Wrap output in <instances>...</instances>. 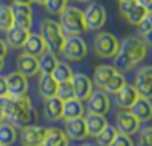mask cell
Returning <instances> with one entry per match:
<instances>
[{"label": "cell", "instance_id": "6da1fadb", "mask_svg": "<svg viewBox=\"0 0 152 146\" xmlns=\"http://www.w3.org/2000/svg\"><path fill=\"white\" fill-rule=\"evenodd\" d=\"M0 104L5 112V119H8V122L14 127H27L37 118L31 100L27 94L20 97L8 96L5 99H0Z\"/></svg>", "mask_w": 152, "mask_h": 146}, {"label": "cell", "instance_id": "7a4b0ae2", "mask_svg": "<svg viewBox=\"0 0 152 146\" xmlns=\"http://www.w3.org/2000/svg\"><path fill=\"white\" fill-rule=\"evenodd\" d=\"M148 54V45L142 40V37L128 36L119 43V51L113 57V67L119 72H128L136 64L145 60Z\"/></svg>", "mask_w": 152, "mask_h": 146}, {"label": "cell", "instance_id": "3957f363", "mask_svg": "<svg viewBox=\"0 0 152 146\" xmlns=\"http://www.w3.org/2000/svg\"><path fill=\"white\" fill-rule=\"evenodd\" d=\"M60 27L67 36H81L87 31L84 12L75 6H67L60 14Z\"/></svg>", "mask_w": 152, "mask_h": 146}, {"label": "cell", "instance_id": "277c9868", "mask_svg": "<svg viewBox=\"0 0 152 146\" xmlns=\"http://www.w3.org/2000/svg\"><path fill=\"white\" fill-rule=\"evenodd\" d=\"M40 36H42L45 45H46L48 52H52V54L61 52L66 36H64L58 21H54L51 18L43 20V23L40 26Z\"/></svg>", "mask_w": 152, "mask_h": 146}, {"label": "cell", "instance_id": "5b68a950", "mask_svg": "<svg viewBox=\"0 0 152 146\" xmlns=\"http://www.w3.org/2000/svg\"><path fill=\"white\" fill-rule=\"evenodd\" d=\"M119 40L107 31H102L94 39V52L100 58H113L119 51Z\"/></svg>", "mask_w": 152, "mask_h": 146}, {"label": "cell", "instance_id": "8992f818", "mask_svg": "<svg viewBox=\"0 0 152 146\" xmlns=\"http://www.w3.org/2000/svg\"><path fill=\"white\" fill-rule=\"evenodd\" d=\"M61 52L70 61H81L87 57L88 48L81 36H67L61 48Z\"/></svg>", "mask_w": 152, "mask_h": 146}, {"label": "cell", "instance_id": "52a82bcc", "mask_svg": "<svg viewBox=\"0 0 152 146\" xmlns=\"http://www.w3.org/2000/svg\"><path fill=\"white\" fill-rule=\"evenodd\" d=\"M84 18H85V26L87 30H100L106 24V9L100 3H91L85 11H84Z\"/></svg>", "mask_w": 152, "mask_h": 146}, {"label": "cell", "instance_id": "ba28073f", "mask_svg": "<svg viewBox=\"0 0 152 146\" xmlns=\"http://www.w3.org/2000/svg\"><path fill=\"white\" fill-rule=\"evenodd\" d=\"M48 128L42 125H27L23 127L20 139L21 146H43Z\"/></svg>", "mask_w": 152, "mask_h": 146}, {"label": "cell", "instance_id": "9c48e42d", "mask_svg": "<svg viewBox=\"0 0 152 146\" xmlns=\"http://www.w3.org/2000/svg\"><path fill=\"white\" fill-rule=\"evenodd\" d=\"M70 85H72L75 99H78L81 101L88 100V97L93 94V81L84 73H75L70 81Z\"/></svg>", "mask_w": 152, "mask_h": 146}, {"label": "cell", "instance_id": "30bf717a", "mask_svg": "<svg viewBox=\"0 0 152 146\" xmlns=\"http://www.w3.org/2000/svg\"><path fill=\"white\" fill-rule=\"evenodd\" d=\"M6 81V87H8V96L9 97H20V96H26L27 90H28V81L27 78L17 72L9 73L8 76H5Z\"/></svg>", "mask_w": 152, "mask_h": 146}, {"label": "cell", "instance_id": "8fae6325", "mask_svg": "<svg viewBox=\"0 0 152 146\" xmlns=\"http://www.w3.org/2000/svg\"><path fill=\"white\" fill-rule=\"evenodd\" d=\"M140 121L130 112V110H122L116 115V130L121 134L125 136H133L139 131L140 128Z\"/></svg>", "mask_w": 152, "mask_h": 146}, {"label": "cell", "instance_id": "7c38bea8", "mask_svg": "<svg viewBox=\"0 0 152 146\" xmlns=\"http://www.w3.org/2000/svg\"><path fill=\"white\" fill-rule=\"evenodd\" d=\"M87 101H88V104H87L88 113L106 116V113L110 109V100L104 91H93V94L88 97Z\"/></svg>", "mask_w": 152, "mask_h": 146}, {"label": "cell", "instance_id": "4fadbf2b", "mask_svg": "<svg viewBox=\"0 0 152 146\" xmlns=\"http://www.w3.org/2000/svg\"><path fill=\"white\" fill-rule=\"evenodd\" d=\"M11 9H12V17H14V26L30 31L31 24H33V12H31V8H30L28 5L14 3V5L11 6Z\"/></svg>", "mask_w": 152, "mask_h": 146}, {"label": "cell", "instance_id": "5bb4252c", "mask_svg": "<svg viewBox=\"0 0 152 146\" xmlns=\"http://www.w3.org/2000/svg\"><path fill=\"white\" fill-rule=\"evenodd\" d=\"M17 69L26 78L34 76L39 73V60H37V57L23 52L17 57Z\"/></svg>", "mask_w": 152, "mask_h": 146}, {"label": "cell", "instance_id": "9a60e30c", "mask_svg": "<svg viewBox=\"0 0 152 146\" xmlns=\"http://www.w3.org/2000/svg\"><path fill=\"white\" fill-rule=\"evenodd\" d=\"M64 128H66L64 133H66L67 139H72V140H82L88 136V130H87V124H85L84 116L66 121Z\"/></svg>", "mask_w": 152, "mask_h": 146}, {"label": "cell", "instance_id": "2e32d148", "mask_svg": "<svg viewBox=\"0 0 152 146\" xmlns=\"http://www.w3.org/2000/svg\"><path fill=\"white\" fill-rule=\"evenodd\" d=\"M115 96H116V104L122 110H130V107L139 99V94H137L134 85H128V84H125Z\"/></svg>", "mask_w": 152, "mask_h": 146}, {"label": "cell", "instance_id": "e0dca14e", "mask_svg": "<svg viewBox=\"0 0 152 146\" xmlns=\"http://www.w3.org/2000/svg\"><path fill=\"white\" fill-rule=\"evenodd\" d=\"M130 112L140 121V122H148L152 119V101L148 99L139 97L136 103L130 107Z\"/></svg>", "mask_w": 152, "mask_h": 146}, {"label": "cell", "instance_id": "ac0fdd59", "mask_svg": "<svg viewBox=\"0 0 152 146\" xmlns=\"http://www.w3.org/2000/svg\"><path fill=\"white\" fill-rule=\"evenodd\" d=\"M24 52L28 54V55H33V57H40L43 52H46V45L42 39L40 34H36V33H30L24 46H23Z\"/></svg>", "mask_w": 152, "mask_h": 146}, {"label": "cell", "instance_id": "d6986e66", "mask_svg": "<svg viewBox=\"0 0 152 146\" xmlns=\"http://www.w3.org/2000/svg\"><path fill=\"white\" fill-rule=\"evenodd\" d=\"M85 107L82 104L81 100L78 99H70L67 101H63V115L61 118H64L66 121L69 119H75V118H81L84 116Z\"/></svg>", "mask_w": 152, "mask_h": 146}, {"label": "cell", "instance_id": "ffe728a7", "mask_svg": "<svg viewBox=\"0 0 152 146\" xmlns=\"http://www.w3.org/2000/svg\"><path fill=\"white\" fill-rule=\"evenodd\" d=\"M43 113H45L46 119H49V121H58L61 118V115H63V101L57 96L49 97V99H45Z\"/></svg>", "mask_w": 152, "mask_h": 146}, {"label": "cell", "instance_id": "44dd1931", "mask_svg": "<svg viewBox=\"0 0 152 146\" xmlns=\"http://www.w3.org/2000/svg\"><path fill=\"white\" fill-rule=\"evenodd\" d=\"M28 34H30L28 30H24V28L14 26L9 31H6V43L11 48H23Z\"/></svg>", "mask_w": 152, "mask_h": 146}, {"label": "cell", "instance_id": "7402d4cb", "mask_svg": "<svg viewBox=\"0 0 152 146\" xmlns=\"http://www.w3.org/2000/svg\"><path fill=\"white\" fill-rule=\"evenodd\" d=\"M57 88H58V82L51 75H40L39 84H37V90H39V94L43 99L54 97L57 94Z\"/></svg>", "mask_w": 152, "mask_h": 146}, {"label": "cell", "instance_id": "603a6c76", "mask_svg": "<svg viewBox=\"0 0 152 146\" xmlns=\"http://www.w3.org/2000/svg\"><path fill=\"white\" fill-rule=\"evenodd\" d=\"M84 119H85V124H87L88 136H97V134L107 125V119H106V116H103V115L88 113Z\"/></svg>", "mask_w": 152, "mask_h": 146}, {"label": "cell", "instance_id": "cb8c5ba5", "mask_svg": "<svg viewBox=\"0 0 152 146\" xmlns=\"http://www.w3.org/2000/svg\"><path fill=\"white\" fill-rule=\"evenodd\" d=\"M43 146H69V139L64 131L52 127V128H48Z\"/></svg>", "mask_w": 152, "mask_h": 146}, {"label": "cell", "instance_id": "d4e9b609", "mask_svg": "<svg viewBox=\"0 0 152 146\" xmlns=\"http://www.w3.org/2000/svg\"><path fill=\"white\" fill-rule=\"evenodd\" d=\"M118 70L113 67V66H106V64H102L99 67H96L94 70V84L99 87V88H103V85L113 76L116 75Z\"/></svg>", "mask_w": 152, "mask_h": 146}, {"label": "cell", "instance_id": "484cf974", "mask_svg": "<svg viewBox=\"0 0 152 146\" xmlns=\"http://www.w3.org/2000/svg\"><path fill=\"white\" fill-rule=\"evenodd\" d=\"M73 70H72V67L67 64V63H61V61H58V64L55 66V69H54V72L51 73V76L58 82V84H66V82H70L72 81V78H73Z\"/></svg>", "mask_w": 152, "mask_h": 146}, {"label": "cell", "instance_id": "4316f807", "mask_svg": "<svg viewBox=\"0 0 152 146\" xmlns=\"http://www.w3.org/2000/svg\"><path fill=\"white\" fill-rule=\"evenodd\" d=\"M39 72L40 75H51V73L54 72L55 66L58 64V60L55 57V54L52 52H43L39 58Z\"/></svg>", "mask_w": 152, "mask_h": 146}, {"label": "cell", "instance_id": "83f0119b", "mask_svg": "<svg viewBox=\"0 0 152 146\" xmlns=\"http://www.w3.org/2000/svg\"><path fill=\"white\" fill-rule=\"evenodd\" d=\"M17 130L9 122H0V145L11 146L17 140Z\"/></svg>", "mask_w": 152, "mask_h": 146}, {"label": "cell", "instance_id": "f1b7e54d", "mask_svg": "<svg viewBox=\"0 0 152 146\" xmlns=\"http://www.w3.org/2000/svg\"><path fill=\"white\" fill-rule=\"evenodd\" d=\"M148 15V12L140 6V5H137V2L133 5V8L128 11V12H125L122 17L127 20V23L128 24H131V26H139L143 20H145V17Z\"/></svg>", "mask_w": 152, "mask_h": 146}, {"label": "cell", "instance_id": "f546056e", "mask_svg": "<svg viewBox=\"0 0 152 146\" xmlns=\"http://www.w3.org/2000/svg\"><path fill=\"white\" fill-rule=\"evenodd\" d=\"M127 84V81H125V78H124V75L122 73H116V75H113L104 85H103V91L104 93H109V94H116L124 85Z\"/></svg>", "mask_w": 152, "mask_h": 146}, {"label": "cell", "instance_id": "4dcf8cb0", "mask_svg": "<svg viewBox=\"0 0 152 146\" xmlns=\"http://www.w3.org/2000/svg\"><path fill=\"white\" fill-rule=\"evenodd\" d=\"M116 134H118V130H116L113 125H109V124H107V125L96 136L99 146H110V143L115 140Z\"/></svg>", "mask_w": 152, "mask_h": 146}, {"label": "cell", "instance_id": "1f68e13d", "mask_svg": "<svg viewBox=\"0 0 152 146\" xmlns=\"http://www.w3.org/2000/svg\"><path fill=\"white\" fill-rule=\"evenodd\" d=\"M14 27V17H12V9L8 5L0 6V31H9Z\"/></svg>", "mask_w": 152, "mask_h": 146}, {"label": "cell", "instance_id": "d6a6232c", "mask_svg": "<svg viewBox=\"0 0 152 146\" xmlns=\"http://www.w3.org/2000/svg\"><path fill=\"white\" fill-rule=\"evenodd\" d=\"M134 88H136L139 97L152 100V84H149V82H146V81H142V79H136Z\"/></svg>", "mask_w": 152, "mask_h": 146}, {"label": "cell", "instance_id": "836d02e7", "mask_svg": "<svg viewBox=\"0 0 152 146\" xmlns=\"http://www.w3.org/2000/svg\"><path fill=\"white\" fill-rule=\"evenodd\" d=\"M45 8L52 15H60L67 8V0H46Z\"/></svg>", "mask_w": 152, "mask_h": 146}, {"label": "cell", "instance_id": "e575fe53", "mask_svg": "<svg viewBox=\"0 0 152 146\" xmlns=\"http://www.w3.org/2000/svg\"><path fill=\"white\" fill-rule=\"evenodd\" d=\"M61 101H67L70 99H75L73 96V90H72V85L70 82H66V84H58V88H57V94H55Z\"/></svg>", "mask_w": 152, "mask_h": 146}, {"label": "cell", "instance_id": "d590c367", "mask_svg": "<svg viewBox=\"0 0 152 146\" xmlns=\"http://www.w3.org/2000/svg\"><path fill=\"white\" fill-rule=\"evenodd\" d=\"M110 146H134V143H133V140H131L130 136H125V134L118 133L116 137H115V140L110 143Z\"/></svg>", "mask_w": 152, "mask_h": 146}, {"label": "cell", "instance_id": "8d00e7d4", "mask_svg": "<svg viewBox=\"0 0 152 146\" xmlns=\"http://www.w3.org/2000/svg\"><path fill=\"white\" fill-rule=\"evenodd\" d=\"M136 79H142V81H146V82L152 84V66H145V67H142V69L137 72Z\"/></svg>", "mask_w": 152, "mask_h": 146}, {"label": "cell", "instance_id": "74e56055", "mask_svg": "<svg viewBox=\"0 0 152 146\" xmlns=\"http://www.w3.org/2000/svg\"><path fill=\"white\" fill-rule=\"evenodd\" d=\"M137 28H139L140 36H143V34H146L148 31H151V30H152V14H148V15L145 17V20L137 26Z\"/></svg>", "mask_w": 152, "mask_h": 146}, {"label": "cell", "instance_id": "f35d334b", "mask_svg": "<svg viewBox=\"0 0 152 146\" xmlns=\"http://www.w3.org/2000/svg\"><path fill=\"white\" fill-rule=\"evenodd\" d=\"M139 145H145V146H152V128H145L140 134V140Z\"/></svg>", "mask_w": 152, "mask_h": 146}, {"label": "cell", "instance_id": "ab89813d", "mask_svg": "<svg viewBox=\"0 0 152 146\" xmlns=\"http://www.w3.org/2000/svg\"><path fill=\"white\" fill-rule=\"evenodd\" d=\"M137 5H140L148 14H152V0H136Z\"/></svg>", "mask_w": 152, "mask_h": 146}, {"label": "cell", "instance_id": "60d3db41", "mask_svg": "<svg viewBox=\"0 0 152 146\" xmlns=\"http://www.w3.org/2000/svg\"><path fill=\"white\" fill-rule=\"evenodd\" d=\"M8 97V87H6V81L3 76H0V99Z\"/></svg>", "mask_w": 152, "mask_h": 146}, {"label": "cell", "instance_id": "b9f144b4", "mask_svg": "<svg viewBox=\"0 0 152 146\" xmlns=\"http://www.w3.org/2000/svg\"><path fill=\"white\" fill-rule=\"evenodd\" d=\"M6 55H8V43L6 40L0 39V60H5Z\"/></svg>", "mask_w": 152, "mask_h": 146}, {"label": "cell", "instance_id": "7bdbcfd3", "mask_svg": "<svg viewBox=\"0 0 152 146\" xmlns=\"http://www.w3.org/2000/svg\"><path fill=\"white\" fill-rule=\"evenodd\" d=\"M142 40H143L146 45L152 46V30H151V31H148L146 34H143V36H142Z\"/></svg>", "mask_w": 152, "mask_h": 146}, {"label": "cell", "instance_id": "ee69618b", "mask_svg": "<svg viewBox=\"0 0 152 146\" xmlns=\"http://www.w3.org/2000/svg\"><path fill=\"white\" fill-rule=\"evenodd\" d=\"M14 3H18V5H31L33 3V0H12Z\"/></svg>", "mask_w": 152, "mask_h": 146}, {"label": "cell", "instance_id": "f6af8a7d", "mask_svg": "<svg viewBox=\"0 0 152 146\" xmlns=\"http://www.w3.org/2000/svg\"><path fill=\"white\" fill-rule=\"evenodd\" d=\"M3 119H5V112H3L2 104H0V122H3Z\"/></svg>", "mask_w": 152, "mask_h": 146}, {"label": "cell", "instance_id": "bcb514c9", "mask_svg": "<svg viewBox=\"0 0 152 146\" xmlns=\"http://www.w3.org/2000/svg\"><path fill=\"white\" fill-rule=\"evenodd\" d=\"M33 2H36V3H39V5H45L46 0H33Z\"/></svg>", "mask_w": 152, "mask_h": 146}, {"label": "cell", "instance_id": "7dc6e473", "mask_svg": "<svg viewBox=\"0 0 152 146\" xmlns=\"http://www.w3.org/2000/svg\"><path fill=\"white\" fill-rule=\"evenodd\" d=\"M3 66H5V61H3V60H0V72L3 70Z\"/></svg>", "mask_w": 152, "mask_h": 146}, {"label": "cell", "instance_id": "c3c4849f", "mask_svg": "<svg viewBox=\"0 0 152 146\" xmlns=\"http://www.w3.org/2000/svg\"><path fill=\"white\" fill-rule=\"evenodd\" d=\"M81 146H94V145H91V143H84V145H81Z\"/></svg>", "mask_w": 152, "mask_h": 146}, {"label": "cell", "instance_id": "681fc988", "mask_svg": "<svg viewBox=\"0 0 152 146\" xmlns=\"http://www.w3.org/2000/svg\"><path fill=\"white\" fill-rule=\"evenodd\" d=\"M78 2H82V3H87V2H90V0H78Z\"/></svg>", "mask_w": 152, "mask_h": 146}, {"label": "cell", "instance_id": "f907efd6", "mask_svg": "<svg viewBox=\"0 0 152 146\" xmlns=\"http://www.w3.org/2000/svg\"><path fill=\"white\" fill-rule=\"evenodd\" d=\"M119 2H127V0H119Z\"/></svg>", "mask_w": 152, "mask_h": 146}, {"label": "cell", "instance_id": "816d5d0a", "mask_svg": "<svg viewBox=\"0 0 152 146\" xmlns=\"http://www.w3.org/2000/svg\"><path fill=\"white\" fill-rule=\"evenodd\" d=\"M139 146H145V145H139Z\"/></svg>", "mask_w": 152, "mask_h": 146}, {"label": "cell", "instance_id": "f5cc1de1", "mask_svg": "<svg viewBox=\"0 0 152 146\" xmlns=\"http://www.w3.org/2000/svg\"><path fill=\"white\" fill-rule=\"evenodd\" d=\"M0 146H2V145H0Z\"/></svg>", "mask_w": 152, "mask_h": 146}]
</instances>
